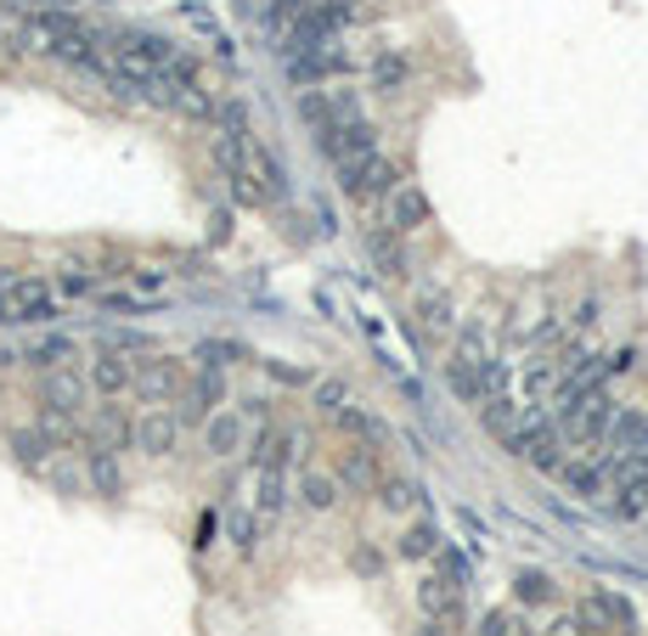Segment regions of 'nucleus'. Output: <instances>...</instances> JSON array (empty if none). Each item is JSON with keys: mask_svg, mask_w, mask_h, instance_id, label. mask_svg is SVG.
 <instances>
[{"mask_svg": "<svg viewBox=\"0 0 648 636\" xmlns=\"http://www.w3.org/2000/svg\"><path fill=\"white\" fill-rule=\"evenodd\" d=\"M339 186L355 197V204H367V197H389V192H395L401 186V170L383 152H367V158L339 163Z\"/></svg>", "mask_w": 648, "mask_h": 636, "instance_id": "1", "label": "nucleus"}, {"mask_svg": "<svg viewBox=\"0 0 648 636\" xmlns=\"http://www.w3.org/2000/svg\"><path fill=\"white\" fill-rule=\"evenodd\" d=\"M130 389H136L147 406H170V400L186 389V372H181V360H170V355H147V360H136Z\"/></svg>", "mask_w": 648, "mask_h": 636, "instance_id": "2", "label": "nucleus"}, {"mask_svg": "<svg viewBox=\"0 0 648 636\" xmlns=\"http://www.w3.org/2000/svg\"><path fill=\"white\" fill-rule=\"evenodd\" d=\"M575 620H580V631H598V636H614V631L632 636V602L614 597V591H587Z\"/></svg>", "mask_w": 648, "mask_h": 636, "instance_id": "3", "label": "nucleus"}, {"mask_svg": "<svg viewBox=\"0 0 648 636\" xmlns=\"http://www.w3.org/2000/svg\"><path fill=\"white\" fill-rule=\"evenodd\" d=\"M321 152H328L333 163H350V158H367L378 152V130L367 119H350V124H333V130H321Z\"/></svg>", "mask_w": 648, "mask_h": 636, "instance_id": "4", "label": "nucleus"}, {"mask_svg": "<svg viewBox=\"0 0 648 636\" xmlns=\"http://www.w3.org/2000/svg\"><path fill=\"white\" fill-rule=\"evenodd\" d=\"M383 204H389V209H383V225L395 231V237H412V231H424V225H429V197L417 192L412 181H401L395 192L383 197Z\"/></svg>", "mask_w": 648, "mask_h": 636, "instance_id": "5", "label": "nucleus"}, {"mask_svg": "<svg viewBox=\"0 0 648 636\" xmlns=\"http://www.w3.org/2000/svg\"><path fill=\"white\" fill-rule=\"evenodd\" d=\"M130 440H136V451H147V456H170L175 440H181V423L164 406H147V417H136V428H130Z\"/></svg>", "mask_w": 648, "mask_h": 636, "instance_id": "6", "label": "nucleus"}, {"mask_svg": "<svg viewBox=\"0 0 648 636\" xmlns=\"http://www.w3.org/2000/svg\"><path fill=\"white\" fill-rule=\"evenodd\" d=\"M130 378H136V360L124 350H96V360H90V389L96 394L119 400V394H130Z\"/></svg>", "mask_w": 648, "mask_h": 636, "instance_id": "7", "label": "nucleus"}, {"mask_svg": "<svg viewBox=\"0 0 648 636\" xmlns=\"http://www.w3.org/2000/svg\"><path fill=\"white\" fill-rule=\"evenodd\" d=\"M243 440H248V423H243L237 412H209V417H204V445H209V456H237Z\"/></svg>", "mask_w": 648, "mask_h": 636, "instance_id": "8", "label": "nucleus"}, {"mask_svg": "<svg viewBox=\"0 0 648 636\" xmlns=\"http://www.w3.org/2000/svg\"><path fill=\"white\" fill-rule=\"evenodd\" d=\"M294 451H299V440L288 428H266L254 440V467H259V474H282V467L294 462Z\"/></svg>", "mask_w": 648, "mask_h": 636, "instance_id": "9", "label": "nucleus"}, {"mask_svg": "<svg viewBox=\"0 0 648 636\" xmlns=\"http://www.w3.org/2000/svg\"><path fill=\"white\" fill-rule=\"evenodd\" d=\"M553 474H559V485L575 490V496H603V467H598L592 456H564Z\"/></svg>", "mask_w": 648, "mask_h": 636, "instance_id": "10", "label": "nucleus"}, {"mask_svg": "<svg viewBox=\"0 0 648 636\" xmlns=\"http://www.w3.org/2000/svg\"><path fill=\"white\" fill-rule=\"evenodd\" d=\"M367 254H372V265H378L383 277H406V248H401L395 231H372V237H367Z\"/></svg>", "mask_w": 648, "mask_h": 636, "instance_id": "11", "label": "nucleus"}, {"mask_svg": "<svg viewBox=\"0 0 648 636\" xmlns=\"http://www.w3.org/2000/svg\"><path fill=\"white\" fill-rule=\"evenodd\" d=\"M248 490H254L248 501H254V513H259V518H277V513L288 507V479H282V474H259Z\"/></svg>", "mask_w": 648, "mask_h": 636, "instance_id": "12", "label": "nucleus"}, {"mask_svg": "<svg viewBox=\"0 0 648 636\" xmlns=\"http://www.w3.org/2000/svg\"><path fill=\"white\" fill-rule=\"evenodd\" d=\"M333 423H339V428H350V433H362V440H367V445H389V428H383V423H378L372 412H362V406H350V400H344V406L333 412Z\"/></svg>", "mask_w": 648, "mask_h": 636, "instance_id": "13", "label": "nucleus"}, {"mask_svg": "<svg viewBox=\"0 0 648 636\" xmlns=\"http://www.w3.org/2000/svg\"><path fill=\"white\" fill-rule=\"evenodd\" d=\"M406 85H412V62H406L401 51H383V57L372 62V90L389 96V90H406Z\"/></svg>", "mask_w": 648, "mask_h": 636, "instance_id": "14", "label": "nucleus"}, {"mask_svg": "<svg viewBox=\"0 0 648 636\" xmlns=\"http://www.w3.org/2000/svg\"><path fill=\"white\" fill-rule=\"evenodd\" d=\"M130 428H136V423H130L119 406H102V412H96V440H90V445L119 451V445H130Z\"/></svg>", "mask_w": 648, "mask_h": 636, "instance_id": "15", "label": "nucleus"}, {"mask_svg": "<svg viewBox=\"0 0 648 636\" xmlns=\"http://www.w3.org/2000/svg\"><path fill=\"white\" fill-rule=\"evenodd\" d=\"M513 597L525 602V609H536V602H553V597H559V586H553V575H541V568H518Z\"/></svg>", "mask_w": 648, "mask_h": 636, "instance_id": "16", "label": "nucleus"}, {"mask_svg": "<svg viewBox=\"0 0 648 636\" xmlns=\"http://www.w3.org/2000/svg\"><path fill=\"white\" fill-rule=\"evenodd\" d=\"M237 17L254 28V35H277V17H282V0H237Z\"/></svg>", "mask_w": 648, "mask_h": 636, "instance_id": "17", "label": "nucleus"}, {"mask_svg": "<svg viewBox=\"0 0 648 636\" xmlns=\"http://www.w3.org/2000/svg\"><path fill=\"white\" fill-rule=\"evenodd\" d=\"M225 181H232V204H237V209H266V204H271V192L259 186V175L248 170V163H243V170H232Z\"/></svg>", "mask_w": 648, "mask_h": 636, "instance_id": "18", "label": "nucleus"}, {"mask_svg": "<svg viewBox=\"0 0 648 636\" xmlns=\"http://www.w3.org/2000/svg\"><path fill=\"white\" fill-rule=\"evenodd\" d=\"M299 501H305L310 513H328L333 501H339V479L333 474H305L299 479Z\"/></svg>", "mask_w": 648, "mask_h": 636, "instance_id": "19", "label": "nucleus"}, {"mask_svg": "<svg viewBox=\"0 0 648 636\" xmlns=\"http://www.w3.org/2000/svg\"><path fill=\"white\" fill-rule=\"evenodd\" d=\"M518 412H525V406H513L508 394L502 400H479V417H485V428H491L497 440H508V433L518 428Z\"/></svg>", "mask_w": 648, "mask_h": 636, "instance_id": "20", "label": "nucleus"}, {"mask_svg": "<svg viewBox=\"0 0 648 636\" xmlns=\"http://www.w3.org/2000/svg\"><path fill=\"white\" fill-rule=\"evenodd\" d=\"M90 485L102 496H119V485H124V474H119V462H113L108 445H90Z\"/></svg>", "mask_w": 648, "mask_h": 636, "instance_id": "21", "label": "nucleus"}, {"mask_svg": "<svg viewBox=\"0 0 648 636\" xmlns=\"http://www.w3.org/2000/svg\"><path fill=\"white\" fill-rule=\"evenodd\" d=\"M378 507L383 513H412L417 507V485L412 479H378Z\"/></svg>", "mask_w": 648, "mask_h": 636, "instance_id": "22", "label": "nucleus"}, {"mask_svg": "<svg viewBox=\"0 0 648 636\" xmlns=\"http://www.w3.org/2000/svg\"><path fill=\"white\" fill-rule=\"evenodd\" d=\"M445 541H440V529L435 524H412L406 535H401V558H435Z\"/></svg>", "mask_w": 648, "mask_h": 636, "instance_id": "23", "label": "nucleus"}, {"mask_svg": "<svg viewBox=\"0 0 648 636\" xmlns=\"http://www.w3.org/2000/svg\"><path fill=\"white\" fill-rule=\"evenodd\" d=\"M299 113H305V124H310L316 136H321V130H333V96L305 90V96H299Z\"/></svg>", "mask_w": 648, "mask_h": 636, "instance_id": "24", "label": "nucleus"}, {"mask_svg": "<svg viewBox=\"0 0 648 636\" xmlns=\"http://www.w3.org/2000/svg\"><path fill=\"white\" fill-rule=\"evenodd\" d=\"M479 636H530L525 614H513V609H491L479 620Z\"/></svg>", "mask_w": 648, "mask_h": 636, "instance_id": "25", "label": "nucleus"}, {"mask_svg": "<svg viewBox=\"0 0 648 636\" xmlns=\"http://www.w3.org/2000/svg\"><path fill=\"white\" fill-rule=\"evenodd\" d=\"M259 524H266V518H259V513H232V524H225V535H232V547L237 552H254V541H259Z\"/></svg>", "mask_w": 648, "mask_h": 636, "instance_id": "26", "label": "nucleus"}, {"mask_svg": "<svg viewBox=\"0 0 648 636\" xmlns=\"http://www.w3.org/2000/svg\"><path fill=\"white\" fill-rule=\"evenodd\" d=\"M321 12H328L333 28H339V23H362V17H372V0H321Z\"/></svg>", "mask_w": 648, "mask_h": 636, "instance_id": "27", "label": "nucleus"}, {"mask_svg": "<svg viewBox=\"0 0 648 636\" xmlns=\"http://www.w3.org/2000/svg\"><path fill=\"white\" fill-rule=\"evenodd\" d=\"M417 316H424V327H435V332H451V305L440 293H424L417 298Z\"/></svg>", "mask_w": 648, "mask_h": 636, "instance_id": "28", "label": "nucleus"}, {"mask_svg": "<svg viewBox=\"0 0 648 636\" xmlns=\"http://www.w3.org/2000/svg\"><path fill=\"white\" fill-rule=\"evenodd\" d=\"M344 400H350V389H344L339 378H321V383H316V406L328 412V417H333V412L344 406Z\"/></svg>", "mask_w": 648, "mask_h": 636, "instance_id": "29", "label": "nucleus"}, {"mask_svg": "<svg viewBox=\"0 0 648 636\" xmlns=\"http://www.w3.org/2000/svg\"><path fill=\"white\" fill-rule=\"evenodd\" d=\"M198 360H204V366H220V372H225L232 360H243V350H237V344H225V339H215V344L198 350Z\"/></svg>", "mask_w": 648, "mask_h": 636, "instance_id": "30", "label": "nucleus"}, {"mask_svg": "<svg viewBox=\"0 0 648 636\" xmlns=\"http://www.w3.org/2000/svg\"><path fill=\"white\" fill-rule=\"evenodd\" d=\"M344 485H372V451H350V462H344Z\"/></svg>", "mask_w": 648, "mask_h": 636, "instance_id": "31", "label": "nucleus"}, {"mask_svg": "<svg viewBox=\"0 0 648 636\" xmlns=\"http://www.w3.org/2000/svg\"><path fill=\"white\" fill-rule=\"evenodd\" d=\"M266 372H271L277 383H310L305 366H288V360H266Z\"/></svg>", "mask_w": 648, "mask_h": 636, "instance_id": "32", "label": "nucleus"}, {"mask_svg": "<svg viewBox=\"0 0 648 636\" xmlns=\"http://www.w3.org/2000/svg\"><path fill=\"white\" fill-rule=\"evenodd\" d=\"M547 636H587V631H580V620H575V614H559L553 625H547Z\"/></svg>", "mask_w": 648, "mask_h": 636, "instance_id": "33", "label": "nucleus"}, {"mask_svg": "<svg viewBox=\"0 0 648 636\" xmlns=\"http://www.w3.org/2000/svg\"><path fill=\"white\" fill-rule=\"evenodd\" d=\"M355 568H362V575H378V568H383L378 547H362V552H355Z\"/></svg>", "mask_w": 648, "mask_h": 636, "instance_id": "34", "label": "nucleus"}, {"mask_svg": "<svg viewBox=\"0 0 648 636\" xmlns=\"http://www.w3.org/2000/svg\"><path fill=\"white\" fill-rule=\"evenodd\" d=\"M424 636H445V631H440V625H435V620H429V625H424Z\"/></svg>", "mask_w": 648, "mask_h": 636, "instance_id": "35", "label": "nucleus"}]
</instances>
